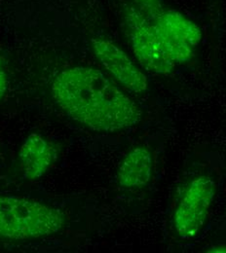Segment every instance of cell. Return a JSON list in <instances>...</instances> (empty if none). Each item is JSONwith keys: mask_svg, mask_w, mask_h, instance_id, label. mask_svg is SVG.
<instances>
[{"mask_svg": "<svg viewBox=\"0 0 226 253\" xmlns=\"http://www.w3.org/2000/svg\"><path fill=\"white\" fill-rule=\"evenodd\" d=\"M56 156V149L43 136L31 133L19 150L20 169L25 178H40L51 168Z\"/></svg>", "mask_w": 226, "mask_h": 253, "instance_id": "7", "label": "cell"}, {"mask_svg": "<svg viewBox=\"0 0 226 253\" xmlns=\"http://www.w3.org/2000/svg\"><path fill=\"white\" fill-rule=\"evenodd\" d=\"M153 172V157L143 146L132 149L118 169V183L125 188H141L147 185Z\"/></svg>", "mask_w": 226, "mask_h": 253, "instance_id": "8", "label": "cell"}, {"mask_svg": "<svg viewBox=\"0 0 226 253\" xmlns=\"http://www.w3.org/2000/svg\"><path fill=\"white\" fill-rule=\"evenodd\" d=\"M217 186L207 175L194 178L182 194L174 213V228L178 235L190 239L204 227L210 213Z\"/></svg>", "mask_w": 226, "mask_h": 253, "instance_id": "5", "label": "cell"}, {"mask_svg": "<svg viewBox=\"0 0 226 253\" xmlns=\"http://www.w3.org/2000/svg\"><path fill=\"white\" fill-rule=\"evenodd\" d=\"M210 253H226V246H219L211 249Z\"/></svg>", "mask_w": 226, "mask_h": 253, "instance_id": "11", "label": "cell"}, {"mask_svg": "<svg viewBox=\"0 0 226 253\" xmlns=\"http://www.w3.org/2000/svg\"><path fill=\"white\" fill-rule=\"evenodd\" d=\"M124 22L135 57L148 72L168 75L176 64L165 54L149 18L137 6L128 7Z\"/></svg>", "mask_w": 226, "mask_h": 253, "instance_id": "4", "label": "cell"}, {"mask_svg": "<svg viewBox=\"0 0 226 253\" xmlns=\"http://www.w3.org/2000/svg\"><path fill=\"white\" fill-rule=\"evenodd\" d=\"M154 28L162 49L176 65L193 59L195 48L202 41L200 27L189 17L177 10L159 9L147 16Z\"/></svg>", "mask_w": 226, "mask_h": 253, "instance_id": "3", "label": "cell"}, {"mask_svg": "<svg viewBox=\"0 0 226 253\" xmlns=\"http://www.w3.org/2000/svg\"><path fill=\"white\" fill-rule=\"evenodd\" d=\"M7 89H8V78H7V74L5 72L4 66L0 61V101L6 95Z\"/></svg>", "mask_w": 226, "mask_h": 253, "instance_id": "10", "label": "cell"}, {"mask_svg": "<svg viewBox=\"0 0 226 253\" xmlns=\"http://www.w3.org/2000/svg\"><path fill=\"white\" fill-rule=\"evenodd\" d=\"M65 226L64 214L40 202L0 196V239L23 241L54 235Z\"/></svg>", "mask_w": 226, "mask_h": 253, "instance_id": "2", "label": "cell"}, {"mask_svg": "<svg viewBox=\"0 0 226 253\" xmlns=\"http://www.w3.org/2000/svg\"><path fill=\"white\" fill-rule=\"evenodd\" d=\"M51 91L68 117L95 131L125 129L141 119L137 104L95 67L73 66L61 71Z\"/></svg>", "mask_w": 226, "mask_h": 253, "instance_id": "1", "label": "cell"}, {"mask_svg": "<svg viewBox=\"0 0 226 253\" xmlns=\"http://www.w3.org/2000/svg\"><path fill=\"white\" fill-rule=\"evenodd\" d=\"M91 46L97 61L121 86L135 94H142L147 90L146 75L115 43L94 38Z\"/></svg>", "mask_w": 226, "mask_h": 253, "instance_id": "6", "label": "cell"}, {"mask_svg": "<svg viewBox=\"0 0 226 253\" xmlns=\"http://www.w3.org/2000/svg\"><path fill=\"white\" fill-rule=\"evenodd\" d=\"M136 6L146 16H151L161 9V0H135Z\"/></svg>", "mask_w": 226, "mask_h": 253, "instance_id": "9", "label": "cell"}]
</instances>
